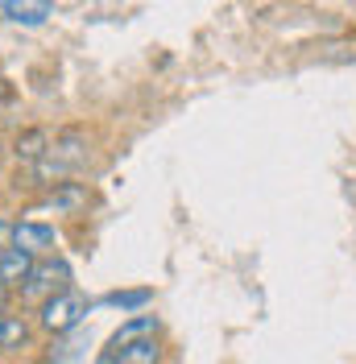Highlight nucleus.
Masks as SVG:
<instances>
[{
    "label": "nucleus",
    "mask_w": 356,
    "mask_h": 364,
    "mask_svg": "<svg viewBox=\"0 0 356 364\" xmlns=\"http://www.w3.org/2000/svg\"><path fill=\"white\" fill-rule=\"evenodd\" d=\"M83 161H88V136L67 129V133H58L50 141L46 158L38 161V174H42V178H63L70 170H79Z\"/></svg>",
    "instance_id": "obj_1"
},
{
    "label": "nucleus",
    "mask_w": 356,
    "mask_h": 364,
    "mask_svg": "<svg viewBox=\"0 0 356 364\" xmlns=\"http://www.w3.org/2000/svg\"><path fill=\"white\" fill-rule=\"evenodd\" d=\"M83 315H88V302H83V294H75V290H63V294H54L50 302H42V327L54 331V336L75 331L83 323Z\"/></svg>",
    "instance_id": "obj_2"
},
{
    "label": "nucleus",
    "mask_w": 356,
    "mask_h": 364,
    "mask_svg": "<svg viewBox=\"0 0 356 364\" xmlns=\"http://www.w3.org/2000/svg\"><path fill=\"white\" fill-rule=\"evenodd\" d=\"M67 282H70V269L63 261H46V265H33L29 282L21 286V294L29 298V302H50L54 294L67 290Z\"/></svg>",
    "instance_id": "obj_3"
},
{
    "label": "nucleus",
    "mask_w": 356,
    "mask_h": 364,
    "mask_svg": "<svg viewBox=\"0 0 356 364\" xmlns=\"http://www.w3.org/2000/svg\"><path fill=\"white\" fill-rule=\"evenodd\" d=\"M13 249L29 252V257H42L46 249H54V228L50 224H33V220H21L13 228Z\"/></svg>",
    "instance_id": "obj_4"
},
{
    "label": "nucleus",
    "mask_w": 356,
    "mask_h": 364,
    "mask_svg": "<svg viewBox=\"0 0 356 364\" xmlns=\"http://www.w3.org/2000/svg\"><path fill=\"white\" fill-rule=\"evenodd\" d=\"M0 13L17 25H42L54 13V0H0Z\"/></svg>",
    "instance_id": "obj_5"
},
{
    "label": "nucleus",
    "mask_w": 356,
    "mask_h": 364,
    "mask_svg": "<svg viewBox=\"0 0 356 364\" xmlns=\"http://www.w3.org/2000/svg\"><path fill=\"white\" fill-rule=\"evenodd\" d=\"M29 273H33V257H29V252H21V249L0 252V282H4V286H25Z\"/></svg>",
    "instance_id": "obj_6"
},
{
    "label": "nucleus",
    "mask_w": 356,
    "mask_h": 364,
    "mask_svg": "<svg viewBox=\"0 0 356 364\" xmlns=\"http://www.w3.org/2000/svg\"><path fill=\"white\" fill-rule=\"evenodd\" d=\"M154 331H157V318L154 315H133L116 336H112V352L116 348H125V343H137V340H154Z\"/></svg>",
    "instance_id": "obj_7"
},
{
    "label": "nucleus",
    "mask_w": 356,
    "mask_h": 364,
    "mask_svg": "<svg viewBox=\"0 0 356 364\" xmlns=\"http://www.w3.org/2000/svg\"><path fill=\"white\" fill-rule=\"evenodd\" d=\"M116 364H157L162 360V348L154 340H137V343H125V348H116L108 352Z\"/></svg>",
    "instance_id": "obj_8"
},
{
    "label": "nucleus",
    "mask_w": 356,
    "mask_h": 364,
    "mask_svg": "<svg viewBox=\"0 0 356 364\" xmlns=\"http://www.w3.org/2000/svg\"><path fill=\"white\" fill-rule=\"evenodd\" d=\"M25 340H29V327H25V318L0 315V352H13V348H21Z\"/></svg>",
    "instance_id": "obj_9"
},
{
    "label": "nucleus",
    "mask_w": 356,
    "mask_h": 364,
    "mask_svg": "<svg viewBox=\"0 0 356 364\" xmlns=\"http://www.w3.org/2000/svg\"><path fill=\"white\" fill-rule=\"evenodd\" d=\"M46 149H50V136L46 133H25L21 141H17V158H25V161H42L46 158Z\"/></svg>",
    "instance_id": "obj_10"
},
{
    "label": "nucleus",
    "mask_w": 356,
    "mask_h": 364,
    "mask_svg": "<svg viewBox=\"0 0 356 364\" xmlns=\"http://www.w3.org/2000/svg\"><path fill=\"white\" fill-rule=\"evenodd\" d=\"M79 203H88L83 186H63L58 195H50V199H46V207H54V211H75Z\"/></svg>",
    "instance_id": "obj_11"
},
{
    "label": "nucleus",
    "mask_w": 356,
    "mask_h": 364,
    "mask_svg": "<svg viewBox=\"0 0 356 364\" xmlns=\"http://www.w3.org/2000/svg\"><path fill=\"white\" fill-rule=\"evenodd\" d=\"M104 302H108V306H120V311H137V306L150 302V290H116V294H108Z\"/></svg>",
    "instance_id": "obj_12"
},
{
    "label": "nucleus",
    "mask_w": 356,
    "mask_h": 364,
    "mask_svg": "<svg viewBox=\"0 0 356 364\" xmlns=\"http://www.w3.org/2000/svg\"><path fill=\"white\" fill-rule=\"evenodd\" d=\"M13 228H17V224H9V220L0 215V252H4V249H13Z\"/></svg>",
    "instance_id": "obj_13"
},
{
    "label": "nucleus",
    "mask_w": 356,
    "mask_h": 364,
    "mask_svg": "<svg viewBox=\"0 0 356 364\" xmlns=\"http://www.w3.org/2000/svg\"><path fill=\"white\" fill-rule=\"evenodd\" d=\"M4 298H9V286H4V282H0V306H4Z\"/></svg>",
    "instance_id": "obj_14"
}]
</instances>
